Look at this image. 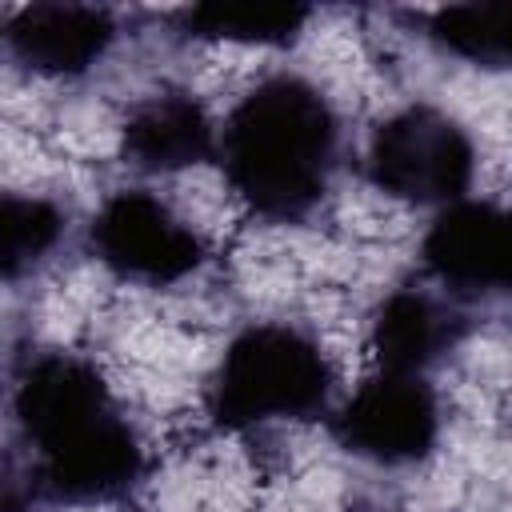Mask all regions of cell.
<instances>
[{
  "label": "cell",
  "instance_id": "7c38bea8",
  "mask_svg": "<svg viewBox=\"0 0 512 512\" xmlns=\"http://www.w3.org/2000/svg\"><path fill=\"white\" fill-rule=\"evenodd\" d=\"M308 20V8L300 4H196L184 12V24L192 36L204 40H236V44H288Z\"/></svg>",
  "mask_w": 512,
  "mask_h": 512
},
{
  "label": "cell",
  "instance_id": "6da1fadb",
  "mask_svg": "<svg viewBox=\"0 0 512 512\" xmlns=\"http://www.w3.org/2000/svg\"><path fill=\"white\" fill-rule=\"evenodd\" d=\"M16 424L36 456V488L64 504H104L144 476V448L120 416L96 364L72 352L28 360L12 396Z\"/></svg>",
  "mask_w": 512,
  "mask_h": 512
},
{
  "label": "cell",
  "instance_id": "7a4b0ae2",
  "mask_svg": "<svg viewBox=\"0 0 512 512\" xmlns=\"http://www.w3.org/2000/svg\"><path fill=\"white\" fill-rule=\"evenodd\" d=\"M340 124L328 96L300 76L260 80L220 132V164L236 196L268 220H300L328 192Z\"/></svg>",
  "mask_w": 512,
  "mask_h": 512
},
{
  "label": "cell",
  "instance_id": "9c48e42d",
  "mask_svg": "<svg viewBox=\"0 0 512 512\" xmlns=\"http://www.w3.org/2000/svg\"><path fill=\"white\" fill-rule=\"evenodd\" d=\"M460 340V316L420 288H396L372 316V352L388 372H428Z\"/></svg>",
  "mask_w": 512,
  "mask_h": 512
},
{
  "label": "cell",
  "instance_id": "30bf717a",
  "mask_svg": "<svg viewBox=\"0 0 512 512\" xmlns=\"http://www.w3.org/2000/svg\"><path fill=\"white\" fill-rule=\"evenodd\" d=\"M216 132L208 112L184 92H156L124 120V156L152 172H176L208 160Z\"/></svg>",
  "mask_w": 512,
  "mask_h": 512
},
{
  "label": "cell",
  "instance_id": "8fae6325",
  "mask_svg": "<svg viewBox=\"0 0 512 512\" xmlns=\"http://www.w3.org/2000/svg\"><path fill=\"white\" fill-rule=\"evenodd\" d=\"M428 36L460 60L484 68H512V0L436 8L428 20Z\"/></svg>",
  "mask_w": 512,
  "mask_h": 512
},
{
  "label": "cell",
  "instance_id": "ba28073f",
  "mask_svg": "<svg viewBox=\"0 0 512 512\" xmlns=\"http://www.w3.org/2000/svg\"><path fill=\"white\" fill-rule=\"evenodd\" d=\"M8 52L44 76H80L112 44L116 24L92 4H28L8 20Z\"/></svg>",
  "mask_w": 512,
  "mask_h": 512
},
{
  "label": "cell",
  "instance_id": "8992f818",
  "mask_svg": "<svg viewBox=\"0 0 512 512\" xmlns=\"http://www.w3.org/2000/svg\"><path fill=\"white\" fill-rule=\"evenodd\" d=\"M332 432L360 460L416 464L440 436V400L420 372L380 368L340 404Z\"/></svg>",
  "mask_w": 512,
  "mask_h": 512
},
{
  "label": "cell",
  "instance_id": "4fadbf2b",
  "mask_svg": "<svg viewBox=\"0 0 512 512\" xmlns=\"http://www.w3.org/2000/svg\"><path fill=\"white\" fill-rule=\"evenodd\" d=\"M0 268L4 280H20L24 272H32L60 240L64 232V216L52 200H36V196H4L0 204Z\"/></svg>",
  "mask_w": 512,
  "mask_h": 512
},
{
  "label": "cell",
  "instance_id": "52a82bcc",
  "mask_svg": "<svg viewBox=\"0 0 512 512\" xmlns=\"http://www.w3.org/2000/svg\"><path fill=\"white\" fill-rule=\"evenodd\" d=\"M420 252L448 288L512 296V208L460 200L432 220Z\"/></svg>",
  "mask_w": 512,
  "mask_h": 512
},
{
  "label": "cell",
  "instance_id": "5b68a950",
  "mask_svg": "<svg viewBox=\"0 0 512 512\" xmlns=\"http://www.w3.org/2000/svg\"><path fill=\"white\" fill-rule=\"evenodd\" d=\"M88 244L108 272L152 288L176 284L204 264L200 236L164 200L140 188H124L100 204L88 228Z\"/></svg>",
  "mask_w": 512,
  "mask_h": 512
},
{
  "label": "cell",
  "instance_id": "277c9868",
  "mask_svg": "<svg viewBox=\"0 0 512 512\" xmlns=\"http://www.w3.org/2000/svg\"><path fill=\"white\" fill-rule=\"evenodd\" d=\"M364 164L368 180L380 192L408 204H432L444 212L464 200L476 152L468 132L452 116L428 104H412L376 124Z\"/></svg>",
  "mask_w": 512,
  "mask_h": 512
},
{
  "label": "cell",
  "instance_id": "3957f363",
  "mask_svg": "<svg viewBox=\"0 0 512 512\" xmlns=\"http://www.w3.org/2000/svg\"><path fill=\"white\" fill-rule=\"evenodd\" d=\"M332 368L324 348L292 324H252L220 356L208 412L220 428L304 420L328 404Z\"/></svg>",
  "mask_w": 512,
  "mask_h": 512
}]
</instances>
